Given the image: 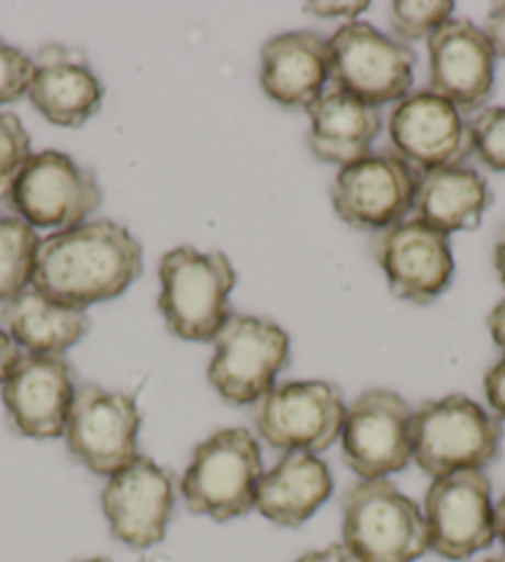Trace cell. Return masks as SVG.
<instances>
[{
  "instance_id": "obj_1",
  "label": "cell",
  "mask_w": 505,
  "mask_h": 562,
  "mask_svg": "<svg viewBox=\"0 0 505 562\" xmlns=\"http://www.w3.org/2000/svg\"><path fill=\"white\" fill-rule=\"evenodd\" d=\"M142 268L144 254L132 231L102 218L45 236L31 285L53 303L85 310L122 295Z\"/></svg>"
},
{
  "instance_id": "obj_2",
  "label": "cell",
  "mask_w": 505,
  "mask_h": 562,
  "mask_svg": "<svg viewBox=\"0 0 505 562\" xmlns=\"http://www.w3.org/2000/svg\"><path fill=\"white\" fill-rule=\"evenodd\" d=\"M159 280V310L169 333L189 342H211L231 317V293L238 280L228 256L179 246L161 256Z\"/></svg>"
},
{
  "instance_id": "obj_3",
  "label": "cell",
  "mask_w": 505,
  "mask_h": 562,
  "mask_svg": "<svg viewBox=\"0 0 505 562\" xmlns=\"http://www.w3.org/2000/svg\"><path fill=\"white\" fill-rule=\"evenodd\" d=\"M263 457L248 429H221L201 441L181 479L187 508L216 522L240 518L256 508Z\"/></svg>"
},
{
  "instance_id": "obj_4",
  "label": "cell",
  "mask_w": 505,
  "mask_h": 562,
  "mask_svg": "<svg viewBox=\"0 0 505 562\" xmlns=\"http://www.w3.org/2000/svg\"><path fill=\"white\" fill-rule=\"evenodd\" d=\"M414 461L431 479L481 471L498 457L503 429L493 414L463 394L424 402L412 424Z\"/></svg>"
},
{
  "instance_id": "obj_5",
  "label": "cell",
  "mask_w": 505,
  "mask_h": 562,
  "mask_svg": "<svg viewBox=\"0 0 505 562\" xmlns=\"http://www.w3.org/2000/svg\"><path fill=\"white\" fill-rule=\"evenodd\" d=\"M343 542L359 562H416L429 550V530L392 481H359L343 498Z\"/></svg>"
},
{
  "instance_id": "obj_6",
  "label": "cell",
  "mask_w": 505,
  "mask_h": 562,
  "mask_svg": "<svg viewBox=\"0 0 505 562\" xmlns=\"http://www.w3.org/2000/svg\"><path fill=\"white\" fill-rule=\"evenodd\" d=\"M213 345L209 382L223 402L236 406L263 400L290 362L288 333L266 317L231 313Z\"/></svg>"
},
{
  "instance_id": "obj_7",
  "label": "cell",
  "mask_w": 505,
  "mask_h": 562,
  "mask_svg": "<svg viewBox=\"0 0 505 562\" xmlns=\"http://www.w3.org/2000/svg\"><path fill=\"white\" fill-rule=\"evenodd\" d=\"M327 50L329 77L337 90L369 106L379 110L412 92L416 55L372 25L349 21L329 37Z\"/></svg>"
},
{
  "instance_id": "obj_8",
  "label": "cell",
  "mask_w": 505,
  "mask_h": 562,
  "mask_svg": "<svg viewBox=\"0 0 505 562\" xmlns=\"http://www.w3.org/2000/svg\"><path fill=\"white\" fill-rule=\"evenodd\" d=\"M102 206V187L94 171L63 151H37L18 173L11 211L33 228L70 231L82 226Z\"/></svg>"
},
{
  "instance_id": "obj_9",
  "label": "cell",
  "mask_w": 505,
  "mask_h": 562,
  "mask_svg": "<svg viewBox=\"0 0 505 562\" xmlns=\"http://www.w3.org/2000/svg\"><path fill=\"white\" fill-rule=\"evenodd\" d=\"M139 426L142 414L134 396L100 384H80L63 436L75 461L110 479L139 457Z\"/></svg>"
},
{
  "instance_id": "obj_10",
  "label": "cell",
  "mask_w": 505,
  "mask_h": 562,
  "mask_svg": "<svg viewBox=\"0 0 505 562\" xmlns=\"http://www.w3.org/2000/svg\"><path fill=\"white\" fill-rule=\"evenodd\" d=\"M414 412L400 394L369 390L347 406L343 422L345 463L362 481L400 473L414 461Z\"/></svg>"
},
{
  "instance_id": "obj_11",
  "label": "cell",
  "mask_w": 505,
  "mask_h": 562,
  "mask_svg": "<svg viewBox=\"0 0 505 562\" xmlns=\"http://www.w3.org/2000/svg\"><path fill=\"white\" fill-rule=\"evenodd\" d=\"M345 400L335 384L288 382L270 390L256 404V429L280 451L317 453L337 441L345 422Z\"/></svg>"
},
{
  "instance_id": "obj_12",
  "label": "cell",
  "mask_w": 505,
  "mask_h": 562,
  "mask_svg": "<svg viewBox=\"0 0 505 562\" xmlns=\"http://www.w3.org/2000/svg\"><path fill=\"white\" fill-rule=\"evenodd\" d=\"M491 481L481 471L434 479L424 498L429 550L446 560H469L495 540Z\"/></svg>"
},
{
  "instance_id": "obj_13",
  "label": "cell",
  "mask_w": 505,
  "mask_h": 562,
  "mask_svg": "<svg viewBox=\"0 0 505 562\" xmlns=\"http://www.w3.org/2000/svg\"><path fill=\"white\" fill-rule=\"evenodd\" d=\"M392 154L412 171L459 167L473 151L471 124L456 106L431 90L409 92L390 117Z\"/></svg>"
},
{
  "instance_id": "obj_14",
  "label": "cell",
  "mask_w": 505,
  "mask_h": 562,
  "mask_svg": "<svg viewBox=\"0 0 505 562\" xmlns=\"http://www.w3.org/2000/svg\"><path fill=\"white\" fill-rule=\"evenodd\" d=\"M372 256L384 270L390 293L412 305H431L453 278V254L449 236L422 221H402L379 231Z\"/></svg>"
},
{
  "instance_id": "obj_15",
  "label": "cell",
  "mask_w": 505,
  "mask_h": 562,
  "mask_svg": "<svg viewBox=\"0 0 505 562\" xmlns=\"http://www.w3.org/2000/svg\"><path fill=\"white\" fill-rule=\"evenodd\" d=\"M333 206L347 226L384 231L402 223L414 206L416 173L392 151L367 154L337 171Z\"/></svg>"
},
{
  "instance_id": "obj_16",
  "label": "cell",
  "mask_w": 505,
  "mask_h": 562,
  "mask_svg": "<svg viewBox=\"0 0 505 562\" xmlns=\"http://www.w3.org/2000/svg\"><path fill=\"white\" fill-rule=\"evenodd\" d=\"M177 501V481L157 461L137 457L110 476L102 491V510L112 536L134 550H149L167 538Z\"/></svg>"
},
{
  "instance_id": "obj_17",
  "label": "cell",
  "mask_w": 505,
  "mask_h": 562,
  "mask_svg": "<svg viewBox=\"0 0 505 562\" xmlns=\"http://www.w3.org/2000/svg\"><path fill=\"white\" fill-rule=\"evenodd\" d=\"M72 370L65 357L25 355L3 382L8 424L25 439H57L65 434L75 400Z\"/></svg>"
},
{
  "instance_id": "obj_18",
  "label": "cell",
  "mask_w": 505,
  "mask_h": 562,
  "mask_svg": "<svg viewBox=\"0 0 505 562\" xmlns=\"http://www.w3.org/2000/svg\"><path fill=\"white\" fill-rule=\"evenodd\" d=\"M431 92L456 110L475 112L491 100L495 85V53L489 37L471 21H451L426 37Z\"/></svg>"
},
{
  "instance_id": "obj_19",
  "label": "cell",
  "mask_w": 505,
  "mask_h": 562,
  "mask_svg": "<svg viewBox=\"0 0 505 562\" xmlns=\"http://www.w3.org/2000/svg\"><path fill=\"white\" fill-rule=\"evenodd\" d=\"M27 97L50 124L80 130L100 112L104 85L80 50L50 43L35 55Z\"/></svg>"
},
{
  "instance_id": "obj_20",
  "label": "cell",
  "mask_w": 505,
  "mask_h": 562,
  "mask_svg": "<svg viewBox=\"0 0 505 562\" xmlns=\"http://www.w3.org/2000/svg\"><path fill=\"white\" fill-rule=\"evenodd\" d=\"M327 80V41L315 33H280L260 50V87L280 106L307 110L323 94Z\"/></svg>"
},
{
  "instance_id": "obj_21",
  "label": "cell",
  "mask_w": 505,
  "mask_h": 562,
  "mask_svg": "<svg viewBox=\"0 0 505 562\" xmlns=\"http://www.w3.org/2000/svg\"><path fill=\"white\" fill-rule=\"evenodd\" d=\"M307 147L325 164L359 161L382 132V112L343 90H329L307 106Z\"/></svg>"
},
{
  "instance_id": "obj_22",
  "label": "cell",
  "mask_w": 505,
  "mask_h": 562,
  "mask_svg": "<svg viewBox=\"0 0 505 562\" xmlns=\"http://www.w3.org/2000/svg\"><path fill=\"white\" fill-rule=\"evenodd\" d=\"M333 496V473L315 453L290 451L263 473L256 510L280 528H300Z\"/></svg>"
},
{
  "instance_id": "obj_23",
  "label": "cell",
  "mask_w": 505,
  "mask_h": 562,
  "mask_svg": "<svg viewBox=\"0 0 505 562\" xmlns=\"http://www.w3.org/2000/svg\"><path fill=\"white\" fill-rule=\"evenodd\" d=\"M491 203L493 193L481 173L459 164L419 173L412 209L416 221L449 236L456 231L479 228Z\"/></svg>"
},
{
  "instance_id": "obj_24",
  "label": "cell",
  "mask_w": 505,
  "mask_h": 562,
  "mask_svg": "<svg viewBox=\"0 0 505 562\" xmlns=\"http://www.w3.org/2000/svg\"><path fill=\"white\" fill-rule=\"evenodd\" d=\"M0 319L18 347L27 350V355L47 357H63L90 329V317L85 310L53 303L33 285L5 300L0 307Z\"/></svg>"
},
{
  "instance_id": "obj_25",
  "label": "cell",
  "mask_w": 505,
  "mask_h": 562,
  "mask_svg": "<svg viewBox=\"0 0 505 562\" xmlns=\"http://www.w3.org/2000/svg\"><path fill=\"white\" fill-rule=\"evenodd\" d=\"M37 246L41 238L31 223L13 211H0V303L31 288Z\"/></svg>"
},
{
  "instance_id": "obj_26",
  "label": "cell",
  "mask_w": 505,
  "mask_h": 562,
  "mask_svg": "<svg viewBox=\"0 0 505 562\" xmlns=\"http://www.w3.org/2000/svg\"><path fill=\"white\" fill-rule=\"evenodd\" d=\"M451 0H431V3H416V0H396L390 5V27L404 43L429 37L441 25L451 21Z\"/></svg>"
},
{
  "instance_id": "obj_27",
  "label": "cell",
  "mask_w": 505,
  "mask_h": 562,
  "mask_svg": "<svg viewBox=\"0 0 505 562\" xmlns=\"http://www.w3.org/2000/svg\"><path fill=\"white\" fill-rule=\"evenodd\" d=\"M31 157V137L23 122L11 112H0V211H11L13 183Z\"/></svg>"
},
{
  "instance_id": "obj_28",
  "label": "cell",
  "mask_w": 505,
  "mask_h": 562,
  "mask_svg": "<svg viewBox=\"0 0 505 562\" xmlns=\"http://www.w3.org/2000/svg\"><path fill=\"white\" fill-rule=\"evenodd\" d=\"M473 154L491 171H505V106L483 110L471 122Z\"/></svg>"
},
{
  "instance_id": "obj_29",
  "label": "cell",
  "mask_w": 505,
  "mask_h": 562,
  "mask_svg": "<svg viewBox=\"0 0 505 562\" xmlns=\"http://www.w3.org/2000/svg\"><path fill=\"white\" fill-rule=\"evenodd\" d=\"M33 80V60L0 37V106L27 94Z\"/></svg>"
},
{
  "instance_id": "obj_30",
  "label": "cell",
  "mask_w": 505,
  "mask_h": 562,
  "mask_svg": "<svg viewBox=\"0 0 505 562\" xmlns=\"http://www.w3.org/2000/svg\"><path fill=\"white\" fill-rule=\"evenodd\" d=\"M483 390H485V400H489L495 416L505 419V357L485 372Z\"/></svg>"
},
{
  "instance_id": "obj_31",
  "label": "cell",
  "mask_w": 505,
  "mask_h": 562,
  "mask_svg": "<svg viewBox=\"0 0 505 562\" xmlns=\"http://www.w3.org/2000/svg\"><path fill=\"white\" fill-rule=\"evenodd\" d=\"M483 33L493 45L495 57H505V3H498L491 8L489 18H485Z\"/></svg>"
},
{
  "instance_id": "obj_32",
  "label": "cell",
  "mask_w": 505,
  "mask_h": 562,
  "mask_svg": "<svg viewBox=\"0 0 505 562\" xmlns=\"http://www.w3.org/2000/svg\"><path fill=\"white\" fill-rule=\"evenodd\" d=\"M303 8L317 18H355L364 13L369 3H349L347 0V3H305Z\"/></svg>"
},
{
  "instance_id": "obj_33",
  "label": "cell",
  "mask_w": 505,
  "mask_h": 562,
  "mask_svg": "<svg viewBox=\"0 0 505 562\" xmlns=\"http://www.w3.org/2000/svg\"><path fill=\"white\" fill-rule=\"evenodd\" d=\"M21 347L13 342V337L0 327V386L13 374V370L21 362Z\"/></svg>"
},
{
  "instance_id": "obj_34",
  "label": "cell",
  "mask_w": 505,
  "mask_h": 562,
  "mask_svg": "<svg viewBox=\"0 0 505 562\" xmlns=\"http://www.w3.org/2000/svg\"><path fill=\"white\" fill-rule=\"evenodd\" d=\"M295 562H359L355 552L349 550L345 542H335V546H327L323 550H313L300 555Z\"/></svg>"
},
{
  "instance_id": "obj_35",
  "label": "cell",
  "mask_w": 505,
  "mask_h": 562,
  "mask_svg": "<svg viewBox=\"0 0 505 562\" xmlns=\"http://www.w3.org/2000/svg\"><path fill=\"white\" fill-rule=\"evenodd\" d=\"M489 329L493 335V342L505 352V300H501V303L491 310Z\"/></svg>"
},
{
  "instance_id": "obj_36",
  "label": "cell",
  "mask_w": 505,
  "mask_h": 562,
  "mask_svg": "<svg viewBox=\"0 0 505 562\" xmlns=\"http://www.w3.org/2000/svg\"><path fill=\"white\" fill-rule=\"evenodd\" d=\"M493 266H495V273H498V280L505 288V226L501 228L498 238H495V246H493Z\"/></svg>"
},
{
  "instance_id": "obj_37",
  "label": "cell",
  "mask_w": 505,
  "mask_h": 562,
  "mask_svg": "<svg viewBox=\"0 0 505 562\" xmlns=\"http://www.w3.org/2000/svg\"><path fill=\"white\" fill-rule=\"evenodd\" d=\"M493 520H495V538H498L505 546V496L495 503Z\"/></svg>"
},
{
  "instance_id": "obj_38",
  "label": "cell",
  "mask_w": 505,
  "mask_h": 562,
  "mask_svg": "<svg viewBox=\"0 0 505 562\" xmlns=\"http://www.w3.org/2000/svg\"><path fill=\"white\" fill-rule=\"evenodd\" d=\"M75 562H110L106 558H85V560H75Z\"/></svg>"
},
{
  "instance_id": "obj_39",
  "label": "cell",
  "mask_w": 505,
  "mask_h": 562,
  "mask_svg": "<svg viewBox=\"0 0 505 562\" xmlns=\"http://www.w3.org/2000/svg\"><path fill=\"white\" fill-rule=\"evenodd\" d=\"M481 562H505V555H493V558H485Z\"/></svg>"
}]
</instances>
